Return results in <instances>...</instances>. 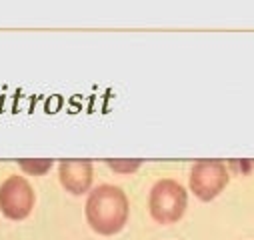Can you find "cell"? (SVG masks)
Returning a JSON list of instances; mask_svg holds the SVG:
<instances>
[{
    "label": "cell",
    "mask_w": 254,
    "mask_h": 240,
    "mask_svg": "<svg viewBox=\"0 0 254 240\" xmlns=\"http://www.w3.org/2000/svg\"><path fill=\"white\" fill-rule=\"evenodd\" d=\"M128 198L122 188L112 184L96 186L86 200V220L90 228L102 236L120 232L128 220Z\"/></svg>",
    "instance_id": "cell-1"
},
{
    "label": "cell",
    "mask_w": 254,
    "mask_h": 240,
    "mask_svg": "<svg viewBox=\"0 0 254 240\" xmlns=\"http://www.w3.org/2000/svg\"><path fill=\"white\" fill-rule=\"evenodd\" d=\"M188 204V194L184 186L172 178H162L152 186L148 196L150 216L160 224H172L182 218Z\"/></svg>",
    "instance_id": "cell-2"
},
{
    "label": "cell",
    "mask_w": 254,
    "mask_h": 240,
    "mask_svg": "<svg viewBox=\"0 0 254 240\" xmlns=\"http://www.w3.org/2000/svg\"><path fill=\"white\" fill-rule=\"evenodd\" d=\"M228 168L220 160H200L190 170V190L200 200L216 198L228 184Z\"/></svg>",
    "instance_id": "cell-3"
},
{
    "label": "cell",
    "mask_w": 254,
    "mask_h": 240,
    "mask_svg": "<svg viewBox=\"0 0 254 240\" xmlns=\"http://www.w3.org/2000/svg\"><path fill=\"white\" fill-rule=\"evenodd\" d=\"M34 208V190L24 176H10L0 186V210L10 220L26 218Z\"/></svg>",
    "instance_id": "cell-4"
},
{
    "label": "cell",
    "mask_w": 254,
    "mask_h": 240,
    "mask_svg": "<svg viewBox=\"0 0 254 240\" xmlns=\"http://www.w3.org/2000/svg\"><path fill=\"white\" fill-rule=\"evenodd\" d=\"M60 182L70 194H84L92 184V164L88 160H64L58 166Z\"/></svg>",
    "instance_id": "cell-5"
},
{
    "label": "cell",
    "mask_w": 254,
    "mask_h": 240,
    "mask_svg": "<svg viewBox=\"0 0 254 240\" xmlns=\"http://www.w3.org/2000/svg\"><path fill=\"white\" fill-rule=\"evenodd\" d=\"M50 166H52L50 160H42V162H28V160H24V162H20V168H22V170L34 172V174H42V172H46Z\"/></svg>",
    "instance_id": "cell-6"
},
{
    "label": "cell",
    "mask_w": 254,
    "mask_h": 240,
    "mask_svg": "<svg viewBox=\"0 0 254 240\" xmlns=\"http://www.w3.org/2000/svg\"><path fill=\"white\" fill-rule=\"evenodd\" d=\"M140 166V162H128V164H120V162H110V168L120 170V172H132Z\"/></svg>",
    "instance_id": "cell-7"
}]
</instances>
